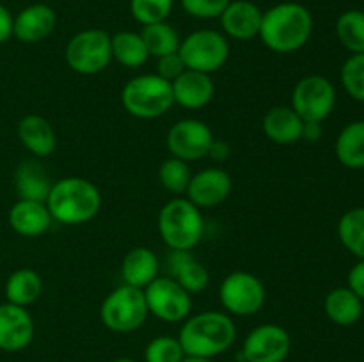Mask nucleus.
Here are the masks:
<instances>
[{"mask_svg": "<svg viewBox=\"0 0 364 362\" xmlns=\"http://www.w3.org/2000/svg\"><path fill=\"white\" fill-rule=\"evenodd\" d=\"M340 77L348 96L364 103V53H352L341 66Z\"/></svg>", "mask_w": 364, "mask_h": 362, "instance_id": "72a5a7b5", "label": "nucleus"}, {"mask_svg": "<svg viewBox=\"0 0 364 362\" xmlns=\"http://www.w3.org/2000/svg\"><path fill=\"white\" fill-rule=\"evenodd\" d=\"M174 103L188 110L205 109L215 96V85L210 75L185 70L176 80L171 82Z\"/></svg>", "mask_w": 364, "mask_h": 362, "instance_id": "a211bd4d", "label": "nucleus"}, {"mask_svg": "<svg viewBox=\"0 0 364 362\" xmlns=\"http://www.w3.org/2000/svg\"><path fill=\"white\" fill-rule=\"evenodd\" d=\"M219 302L230 316H252L263 309L267 290L262 280L249 272H231L219 286Z\"/></svg>", "mask_w": 364, "mask_h": 362, "instance_id": "1a4fd4ad", "label": "nucleus"}, {"mask_svg": "<svg viewBox=\"0 0 364 362\" xmlns=\"http://www.w3.org/2000/svg\"><path fill=\"white\" fill-rule=\"evenodd\" d=\"M323 135L322 123H315V121H304L302 126V138L306 142H318Z\"/></svg>", "mask_w": 364, "mask_h": 362, "instance_id": "ea45409f", "label": "nucleus"}, {"mask_svg": "<svg viewBox=\"0 0 364 362\" xmlns=\"http://www.w3.org/2000/svg\"><path fill=\"white\" fill-rule=\"evenodd\" d=\"M16 133L21 146L38 158H46L55 151V131H53L52 124L39 114H27L21 117Z\"/></svg>", "mask_w": 364, "mask_h": 362, "instance_id": "412c9836", "label": "nucleus"}, {"mask_svg": "<svg viewBox=\"0 0 364 362\" xmlns=\"http://www.w3.org/2000/svg\"><path fill=\"white\" fill-rule=\"evenodd\" d=\"M231 0H181L185 13L198 20H213L224 13Z\"/></svg>", "mask_w": 364, "mask_h": 362, "instance_id": "c9c22d12", "label": "nucleus"}, {"mask_svg": "<svg viewBox=\"0 0 364 362\" xmlns=\"http://www.w3.org/2000/svg\"><path fill=\"white\" fill-rule=\"evenodd\" d=\"M52 185L48 172L38 160H23L14 170V190L20 199L45 202Z\"/></svg>", "mask_w": 364, "mask_h": 362, "instance_id": "b1692460", "label": "nucleus"}, {"mask_svg": "<svg viewBox=\"0 0 364 362\" xmlns=\"http://www.w3.org/2000/svg\"><path fill=\"white\" fill-rule=\"evenodd\" d=\"M263 11L251 0H231L219 16L220 28L226 38L249 41L259 35Z\"/></svg>", "mask_w": 364, "mask_h": 362, "instance_id": "f3484780", "label": "nucleus"}, {"mask_svg": "<svg viewBox=\"0 0 364 362\" xmlns=\"http://www.w3.org/2000/svg\"><path fill=\"white\" fill-rule=\"evenodd\" d=\"M336 105V89L322 75H308L295 84L291 92V109L302 121L322 123L333 114Z\"/></svg>", "mask_w": 364, "mask_h": 362, "instance_id": "9d476101", "label": "nucleus"}, {"mask_svg": "<svg viewBox=\"0 0 364 362\" xmlns=\"http://www.w3.org/2000/svg\"><path fill=\"white\" fill-rule=\"evenodd\" d=\"M302 126L304 121L291 106H272L262 121L265 137L277 146H291L301 141Z\"/></svg>", "mask_w": 364, "mask_h": 362, "instance_id": "4be33fe9", "label": "nucleus"}, {"mask_svg": "<svg viewBox=\"0 0 364 362\" xmlns=\"http://www.w3.org/2000/svg\"><path fill=\"white\" fill-rule=\"evenodd\" d=\"M291 350V337L287 329L265 323L245 336L242 344V362H284Z\"/></svg>", "mask_w": 364, "mask_h": 362, "instance_id": "ddd939ff", "label": "nucleus"}, {"mask_svg": "<svg viewBox=\"0 0 364 362\" xmlns=\"http://www.w3.org/2000/svg\"><path fill=\"white\" fill-rule=\"evenodd\" d=\"M144 290L121 284L110 291L100 307V319L109 330L116 334L135 332L148 318Z\"/></svg>", "mask_w": 364, "mask_h": 362, "instance_id": "423d86ee", "label": "nucleus"}, {"mask_svg": "<svg viewBox=\"0 0 364 362\" xmlns=\"http://www.w3.org/2000/svg\"><path fill=\"white\" fill-rule=\"evenodd\" d=\"M178 53L187 70L212 75L230 59V43L223 32L199 28L181 39Z\"/></svg>", "mask_w": 364, "mask_h": 362, "instance_id": "6e6552de", "label": "nucleus"}, {"mask_svg": "<svg viewBox=\"0 0 364 362\" xmlns=\"http://www.w3.org/2000/svg\"><path fill=\"white\" fill-rule=\"evenodd\" d=\"M240 362H242V361H240Z\"/></svg>", "mask_w": 364, "mask_h": 362, "instance_id": "c03bdc74", "label": "nucleus"}, {"mask_svg": "<svg viewBox=\"0 0 364 362\" xmlns=\"http://www.w3.org/2000/svg\"><path fill=\"white\" fill-rule=\"evenodd\" d=\"M52 224L53 219L46 208V202L18 199L9 209V226L20 236H41L52 227Z\"/></svg>", "mask_w": 364, "mask_h": 362, "instance_id": "6ab92c4d", "label": "nucleus"}, {"mask_svg": "<svg viewBox=\"0 0 364 362\" xmlns=\"http://www.w3.org/2000/svg\"><path fill=\"white\" fill-rule=\"evenodd\" d=\"M185 70H187V67H185L183 60H181L180 53L178 52L169 53V55H164L156 59V75L162 77L164 80L167 82L176 80Z\"/></svg>", "mask_w": 364, "mask_h": 362, "instance_id": "e433bc0d", "label": "nucleus"}, {"mask_svg": "<svg viewBox=\"0 0 364 362\" xmlns=\"http://www.w3.org/2000/svg\"><path fill=\"white\" fill-rule=\"evenodd\" d=\"M13 20L14 16L6 6L0 4V45L13 38Z\"/></svg>", "mask_w": 364, "mask_h": 362, "instance_id": "58836bf2", "label": "nucleus"}, {"mask_svg": "<svg viewBox=\"0 0 364 362\" xmlns=\"http://www.w3.org/2000/svg\"><path fill=\"white\" fill-rule=\"evenodd\" d=\"M45 202L53 222L80 226L98 215L102 208V194L92 181L70 176L52 185Z\"/></svg>", "mask_w": 364, "mask_h": 362, "instance_id": "7ed1b4c3", "label": "nucleus"}, {"mask_svg": "<svg viewBox=\"0 0 364 362\" xmlns=\"http://www.w3.org/2000/svg\"><path fill=\"white\" fill-rule=\"evenodd\" d=\"M185 358V351L181 348L178 337L159 336L148 343L144 350L146 362H181Z\"/></svg>", "mask_w": 364, "mask_h": 362, "instance_id": "f704fd0d", "label": "nucleus"}, {"mask_svg": "<svg viewBox=\"0 0 364 362\" xmlns=\"http://www.w3.org/2000/svg\"><path fill=\"white\" fill-rule=\"evenodd\" d=\"M141 38L144 41L146 48H148L149 57L169 55V53H176L180 50L181 38L178 34L176 28L167 21H159L153 25H144L141 31Z\"/></svg>", "mask_w": 364, "mask_h": 362, "instance_id": "c85d7f7f", "label": "nucleus"}, {"mask_svg": "<svg viewBox=\"0 0 364 362\" xmlns=\"http://www.w3.org/2000/svg\"><path fill=\"white\" fill-rule=\"evenodd\" d=\"M348 290L364 300V259H359L348 272Z\"/></svg>", "mask_w": 364, "mask_h": 362, "instance_id": "4c0bfd02", "label": "nucleus"}, {"mask_svg": "<svg viewBox=\"0 0 364 362\" xmlns=\"http://www.w3.org/2000/svg\"><path fill=\"white\" fill-rule=\"evenodd\" d=\"M159 234L171 251H192L205 234L201 209L187 197H174L159 213Z\"/></svg>", "mask_w": 364, "mask_h": 362, "instance_id": "20e7f679", "label": "nucleus"}, {"mask_svg": "<svg viewBox=\"0 0 364 362\" xmlns=\"http://www.w3.org/2000/svg\"><path fill=\"white\" fill-rule=\"evenodd\" d=\"M231 190H233V181L226 170L219 167H206L192 174L185 195L192 204L201 209L223 204L230 197Z\"/></svg>", "mask_w": 364, "mask_h": 362, "instance_id": "4468645a", "label": "nucleus"}, {"mask_svg": "<svg viewBox=\"0 0 364 362\" xmlns=\"http://www.w3.org/2000/svg\"><path fill=\"white\" fill-rule=\"evenodd\" d=\"M110 362H137V361H134V358H130V357H119V358H114V361H110Z\"/></svg>", "mask_w": 364, "mask_h": 362, "instance_id": "37998d69", "label": "nucleus"}, {"mask_svg": "<svg viewBox=\"0 0 364 362\" xmlns=\"http://www.w3.org/2000/svg\"><path fill=\"white\" fill-rule=\"evenodd\" d=\"M160 263L155 252L148 247H135L127 252L121 263L123 284L144 290L159 277Z\"/></svg>", "mask_w": 364, "mask_h": 362, "instance_id": "5701e85b", "label": "nucleus"}, {"mask_svg": "<svg viewBox=\"0 0 364 362\" xmlns=\"http://www.w3.org/2000/svg\"><path fill=\"white\" fill-rule=\"evenodd\" d=\"M4 293H6V302L9 304L28 307L41 297L43 280L36 270L18 268L7 277Z\"/></svg>", "mask_w": 364, "mask_h": 362, "instance_id": "a878e982", "label": "nucleus"}, {"mask_svg": "<svg viewBox=\"0 0 364 362\" xmlns=\"http://www.w3.org/2000/svg\"><path fill=\"white\" fill-rule=\"evenodd\" d=\"M336 35L341 45L352 53H364V13L345 11L336 21Z\"/></svg>", "mask_w": 364, "mask_h": 362, "instance_id": "7c9ffc66", "label": "nucleus"}, {"mask_svg": "<svg viewBox=\"0 0 364 362\" xmlns=\"http://www.w3.org/2000/svg\"><path fill=\"white\" fill-rule=\"evenodd\" d=\"M57 27V14L48 4H31L13 20V38L25 45L45 41Z\"/></svg>", "mask_w": 364, "mask_h": 362, "instance_id": "dca6fc26", "label": "nucleus"}, {"mask_svg": "<svg viewBox=\"0 0 364 362\" xmlns=\"http://www.w3.org/2000/svg\"><path fill=\"white\" fill-rule=\"evenodd\" d=\"M149 314L166 323H180L192 311V295L171 277H156L144 287Z\"/></svg>", "mask_w": 364, "mask_h": 362, "instance_id": "9b49d317", "label": "nucleus"}, {"mask_svg": "<svg viewBox=\"0 0 364 362\" xmlns=\"http://www.w3.org/2000/svg\"><path fill=\"white\" fill-rule=\"evenodd\" d=\"M64 59L71 71L84 77L102 73L112 60L110 34L102 28H85L68 41Z\"/></svg>", "mask_w": 364, "mask_h": 362, "instance_id": "0eeeda50", "label": "nucleus"}, {"mask_svg": "<svg viewBox=\"0 0 364 362\" xmlns=\"http://www.w3.org/2000/svg\"><path fill=\"white\" fill-rule=\"evenodd\" d=\"M167 270L171 279L176 280L191 295L203 293L208 287L210 273L192 251H171L167 256Z\"/></svg>", "mask_w": 364, "mask_h": 362, "instance_id": "aec40b11", "label": "nucleus"}, {"mask_svg": "<svg viewBox=\"0 0 364 362\" xmlns=\"http://www.w3.org/2000/svg\"><path fill=\"white\" fill-rule=\"evenodd\" d=\"M237 327L224 311H203L188 316L181 325L178 341L185 355L213 358L233 346Z\"/></svg>", "mask_w": 364, "mask_h": 362, "instance_id": "f03ea898", "label": "nucleus"}, {"mask_svg": "<svg viewBox=\"0 0 364 362\" xmlns=\"http://www.w3.org/2000/svg\"><path fill=\"white\" fill-rule=\"evenodd\" d=\"M313 34V14L299 2H281L263 13L259 35L276 53H294L308 45Z\"/></svg>", "mask_w": 364, "mask_h": 362, "instance_id": "f257e3e1", "label": "nucleus"}, {"mask_svg": "<svg viewBox=\"0 0 364 362\" xmlns=\"http://www.w3.org/2000/svg\"><path fill=\"white\" fill-rule=\"evenodd\" d=\"M208 156L213 162H224L230 156V146L223 141H213L212 148H210Z\"/></svg>", "mask_w": 364, "mask_h": 362, "instance_id": "a19ab883", "label": "nucleus"}, {"mask_svg": "<svg viewBox=\"0 0 364 362\" xmlns=\"http://www.w3.org/2000/svg\"><path fill=\"white\" fill-rule=\"evenodd\" d=\"M121 103L130 116L137 119H159L174 105L171 82L156 73L130 78L121 91Z\"/></svg>", "mask_w": 364, "mask_h": 362, "instance_id": "39448f33", "label": "nucleus"}, {"mask_svg": "<svg viewBox=\"0 0 364 362\" xmlns=\"http://www.w3.org/2000/svg\"><path fill=\"white\" fill-rule=\"evenodd\" d=\"M181 362H215V361L206 357H191V355H185V358Z\"/></svg>", "mask_w": 364, "mask_h": 362, "instance_id": "79ce46f5", "label": "nucleus"}, {"mask_svg": "<svg viewBox=\"0 0 364 362\" xmlns=\"http://www.w3.org/2000/svg\"><path fill=\"white\" fill-rule=\"evenodd\" d=\"M213 141L215 138H213L212 130L205 121L187 117V119L176 121L169 128L166 144L174 158L188 163L208 156Z\"/></svg>", "mask_w": 364, "mask_h": 362, "instance_id": "f8f14e48", "label": "nucleus"}, {"mask_svg": "<svg viewBox=\"0 0 364 362\" xmlns=\"http://www.w3.org/2000/svg\"><path fill=\"white\" fill-rule=\"evenodd\" d=\"M173 7L174 0H130L132 18L142 27L167 21Z\"/></svg>", "mask_w": 364, "mask_h": 362, "instance_id": "473e14b6", "label": "nucleus"}, {"mask_svg": "<svg viewBox=\"0 0 364 362\" xmlns=\"http://www.w3.org/2000/svg\"><path fill=\"white\" fill-rule=\"evenodd\" d=\"M191 167L187 162L180 158H171L164 160L159 167V181L167 192L174 195H183L187 192L188 183H191Z\"/></svg>", "mask_w": 364, "mask_h": 362, "instance_id": "2f4dec72", "label": "nucleus"}, {"mask_svg": "<svg viewBox=\"0 0 364 362\" xmlns=\"http://www.w3.org/2000/svg\"><path fill=\"white\" fill-rule=\"evenodd\" d=\"M110 46H112V59L119 62L121 66L141 67L148 62L149 53L144 41L141 38V32L134 31H119L110 35Z\"/></svg>", "mask_w": 364, "mask_h": 362, "instance_id": "cd10ccee", "label": "nucleus"}, {"mask_svg": "<svg viewBox=\"0 0 364 362\" xmlns=\"http://www.w3.org/2000/svg\"><path fill=\"white\" fill-rule=\"evenodd\" d=\"M334 151L347 169H364V121H352L340 131Z\"/></svg>", "mask_w": 364, "mask_h": 362, "instance_id": "bb28decb", "label": "nucleus"}, {"mask_svg": "<svg viewBox=\"0 0 364 362\" xmlns=\"http://www.w3.org/2000/svg\"><path fill=\"white\" fill-rule=\"evenodd\" d=\"M34 339V319L27 307L0 304V350L21 351Z\"/></svg>", "mask_w": 364, "mask_h": 362, "instance_id": "2eb2a0df", "label": "nucleus"}, {"mask_svg": "<svg viewBox=\"0 0 364 362\" xmlns=\"http://www.w3.org/2000/svg\"><path fill=\"white\" fill-rule=\"evenodd\" d=\"M341 245L358 259H364V208H352L338 222Z\"/></svg>", "mask_w": 364, "mask_h": 362, "instance_id": "c756f323", "label": "nucleus"}, {"mask_svg": "<svg viewBox=\"0 0 364 362\" xmlns=\"http://www.w3.org/2000/svg\"><path fill=\"white\" fill-rule=\"evenodd\" d=\"M327 318L340 327H350L363 316V300L348 287H334L323 300Z\"/></svg>", "mask_w": 364, "mask_h": 362, "instance_id": "393cba45", "label": "nucleus"}]
</instances>
